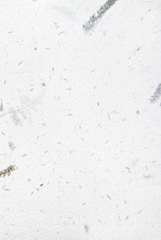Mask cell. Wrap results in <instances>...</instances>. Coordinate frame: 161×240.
Listing matches in <instances>:
<instances>
[{
    "mask_svg": "<svg viewBox=\"0 0 161 240\" xmlns=\"http://www.w3.org/2000/svg\"><path fill=\"white\" fill-rule=\"evenodd\" d=\"M14 167L13 166H11V167H9V169H6V170H4L3 172H1V173H0V176H5V175H7V174H10V172L11 171H13L14 170Z\"/></svg>",
    "mask_w": 161,
    "mask_h": 240,
    "instance_id": "6da1fadb",
    "label": "cell"
}]
</instances>
